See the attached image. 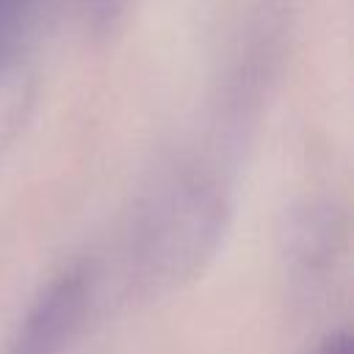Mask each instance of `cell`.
Returning <instances> with one entry per match:
<instances>
[{"instance_id":"1","label":"cell","mask_w":354,"mask_h":354,"mask_svg":"<svg viewBox=\"0 0 354 354\" xmlns=\"http://www.w3.org/2000/svg\"><path fill=\"white\" fill-rule=\"evenodd\" d=\"M230 210V183L216 163L199 155L166 163L127 227V282L141 293H169L191 282L216 254Z\"/></svg>"},{"instance_id":"2","label":"cell","mask_w":354,"mask_h":354,"mask_svg":"<svg viewBox=\"0 0 354 354\" xmlns=\"http://www.w3.org/2000/svg\"><path fill=\"white\" fill-rule=\"evenodd\" d=\"M102 296V268L75 260L55 271L14 324L0 354H75Z\"/></svg>"},{"instance_id":"3","label":"cell","mask_w":354,"mask_h":354,"mask_svg":"<svg viewBox=\"0 0 354 354\" xmlns=\"http://www.w3.org/2000/svg\"><path fill=\"white\" fill-rule=\"evenodd\" d=\"M44 0H0V80L25 55Z\"/></svg>"},{"instance_id":"4","label":"cell","mask_w":354,"mask_h":354,"mask_svg":"<svg viewBox=\"0 0 354 354\" xmlns=\"http://www.w3.org/2000/svg\"><path fill=\"white\" fill-rule=\"evenodd\" d=\"M130 3L133 0H80V11H83V19H86V28L94 36L113 33L124 22V17L130 11Z\"/></svg>"},{"instance_id":"5","label":"cell","mask_w":354,"mask_h":354,"mask_svg":"<svg viewBox=\"0 0 354 354\" xmlns=\"http://www.w3.org/2000/svg\"><path fill=\"white\" fill-rule=\"evenodd\" d=\"M307 354H354V337L346 326L332 329L324 337H318Z\"/></svg>"}]
</instances>
